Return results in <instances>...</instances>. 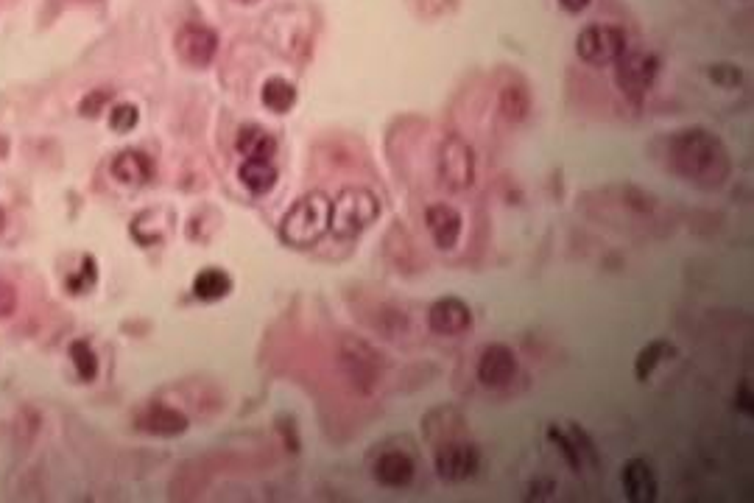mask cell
<instances>
[{
	"label": "cell",
	"instance_id": "6da1fadb",
	"mask_svg": "<svg viewBox=\"0 0 754 503\" xmlns=\"http://www.w3.org/2000/svg\"><path fill=\"white\" fill-rule=\"evenodd\" d=\"M668 151H671V165L676 174L707 191L721 188L732 174L727 146L721 143V137H715L701 126L676 132Z\"/></svg>",
	"mask_w": 754,
	"mask_h": 503
},
{
	"label": "cell",
	"instance_id": "7a4b0ae2",
	"mask_svg": "<svg viewBox=\"0 0 754 503\" xmlns=\"http://www.w3.org/2000/svg\"><path fill=\"white\" fill-rule=\"evenodd\" d=\"M330 199L322 191H313L308 196H302L288 213H285L283 224H280V238L283 244L297 246V249H308L322 241L324 235L330 232Z\"/></svg>",
	"mask_w": 754,
	"mask_h": 503
},
{
	"label": "cell",
	"instance_id": "3957f363",
	"mask_svg": "<svg viewBox=\"0 0 754 503\" xmlns=\"http://www.w3.org/2000/svg\"><path fill=\"white\" fill-rule=\"evenodd\" d=\"M338 369L352 392L358 395H372L377 383L383 381L386 372V358L377 353L366 339L344 333L338 339Z\"/></svg>",
	"mask_w": 754,
	"mask_h": 503
},
{
	"label": "cell",
	"instance_id": "277c9868",
	"mask_svg": "<svg viewBox=\"0 0 754 503\" xmlns=\"http://www.w3.org/2000/svg\"><path fill=\"white\" fill-rule=\"evenodd\" d=\"M380 210V199L369 188H344L330 204V232L341 241L358 238L380 218Z\"/></svg>",
	"mask_w": 754,
	"mask_h": 503
},
{
	"label": "cell",
	"instance_id": "5b68a950",
	"mask_svg": "<svg viewBox=\"0 0 754 503\" xmlns=\"http://www.w3.org/2000/svg\"><path fill=\"white\" fill-rule=\"evenodd\" d=\"M626 51H629V40H626V31L618 26L595 23V26L581 28V34L576 37V54L593 68L615 65Z\"/></svg>",
	"mask_w": 754,
	"mask_h": 503
},
{
	"label": "cell",
	"instance_id": "8992f818",
	"mask_svg": "<svg viewBox=\"0 0 754 503\" xmlns=\"http://www.w3.org/2000/svg\"><path fill=\"white\" fill-rule=\"evenodd\" d=\"M657 73H660V59L648 51H626L615 62V82H618L620 93L634 104H640L648 96Z\"/></svg>",
	"mask_w": 754,
	"mask_h": 503
},
{
	"label": "cell",
	"instance_id": "52a82bcc",
	"mask_svg": "<svg viewBox=\"0 0 754 503\" xmlns=\"http://www.w3.org/2000/svg\"><path fill=\"white\" fill-rule=\"evenodd\" d=\"M439 179L450 191H467L475 182V151L461 135H447L439 146Z\"/></svg>",
	"mask_w": 754,
	"mask_h": 503
},
{
	"label": "cell",
	"instance_id": "ba28073f",
	"mask_svg": "<svg viewBox=\"0 0 754 503\" xmlns=\"http://www.w3.org/2000/svg\"><path fill=\"white\" fill-rule=\"evenodd\" d=\"M481 467V450L472 442H447L436 450V473L445 481H470Z\"/></svg>",
	"mask_w": 754,
	"mask_h": 503
},
{
	"label": "cell",
	"instance_id": "9c48e42d",
	"mask_svg": "<svg viewBox=\"0 0 754 503\" xmlns=\"http://www.w3.org/2000/svg\"><path fill=\"white\" fill-rule=\"evenodd\" d=\"M174 45L182 62H188L190 68H204V65H210L213 56H216L218 34L213 28L199 26V23H188V26L179 28Z\"/></svg>",
	"mask_w": 754,
	"mask_h": 503
},
{
	"label": "cell",
	"instance_id": "30bf717a",
	"mask_svg": "<svg viewBox=\"0 0 754 503\" xmlns=\"http://www.w3.org/2000/svg\"><path fill=\"white\" fill-rule=\"evenodd\" d=\"M517 375V355L509 344H486L478 355V381L484 386H506Z\"/></svg>",
	"mask_w": 754,
	"mask_h": 503
},
{
	"label": "cell",
	"instance_id": "8fae6325",
	"mask_svg": "<svg viewBox=\"0 0 754 503\" xmlns=\"http://www.w3.org/2000/svg\"><path fill=\"white\" fill-rule=\"evenodd\" d=\"M428 327L436 336H464L472 327L470 305L458 297H442L428 311Z\"/></svg>",
	"mask_w": 754,
	"mask_h": 503
},
{
	"label": "cell",
	"instance_id": "7c38bea8",
	"mask_svg": "<svg viewBox=\"0 0 754 503\" xmlns=\"http://www.w3.org/2000/svg\"><path fill=\"white\" fill-rule=\"evenodd\" d=\"M425 224H428V232H431L433 244L439 249H456L458 241H461V232H464V218L458 213L453 204L447 202H433L428 210H425Z\"/></svg>",
	"mask_w": 754,
	"mask_h": 503
},
{
	"label": "cell",
	"instance_id": "4fadbf2b",
	"mask_svg": "<svg viewBox=\"0 0 754 503\" xmlns=\"http://www.w3.org/2000/svg\"><path fill=\"white\" fill-rule=\"evenodd\" d=\"M188 417L179 408L165 406V403H151L137 414V428L151 436H179L188 431Z\"/></svg>",
	"mask_w": 754,
	"mask_h": 503
},
{
	"label": "cell",
	"instance_id": "5bb4252c",
	"mask_svg": "<svg viewBox=\"0 0 754 503\" xmlns=\"http://www.w3.org/2000/svg\"><path fill=\"white\" fill-rule=\"evenodd\" d=\"M417 476V467L411 462V456L403 450H389L380 453L375 462V478L380 487L386 490H405L411 487V481Z\"/></svg>",
	"mask_w": 754,
	"mask_h": 503
},
{
	"label": "cell",
	"instance_id": "9a60e30c",
	"mask_svg": "<svg viewBox=\"0 0 754 503\" xmlns=\"http://www.w3.org/2000/svg\"><path fill=\"white\" fill-rule=\"evenodd\" d=\"M623 492L632 503L657 501V476L646 459H632L623 467Z\"/></svg>",
	"mask_w": 754,
	"mask_h": 503
},
{
	"label": "cell",
	"instance_id": "2e32d148",
	"mask_svg": "<svg viewBox=\"0 0 754 503\" xmlns=\"http://www.w3.org/2000/svg\"><path fill=\"white\" fill-rule=\"evenodd\" d=\"M112 177L118 179L121 185H129V188H140L146 185L151 177H154V163H151L149 154L135 149L121 151L115 160H112Z\"/></svg>",
	"mask_w": 754,
	"mask_h": 503
},
{
	"label": "cell",
	"instance_id": "e0dca14e",
	"mask_svg": "<svg viewBox=\"0 0 754 503\" xmlns=\"http://www.w3.org/2000/svg\"><path fill=\"white\" fill-rule=\"evenodd\" d=\"M235 149L243 160H271L277 154V140L271 132H266L263 126H241L235 135Z\"/></svg>",
	"mask_w": 754,
	"mask_h": 503
},
{
	"label": "cell",
	"instance_id": "ac0fdd59",
	"mask_svg": "<svg viewBox=\"0 0 754 503\" xmlns=\"http://www.w3.org/2000/svg\"><path fill=\"white\" fill-rule=\"evenodd\" d=\"M676 355V347L671 344V341H665V339H657V341H651V344H646L640 353H637V358H634V378L640 383H646L654 372H657V367L660 364H665V361H671Z\"/></svg>",
	"mask_w": 754,
	"mask_h": 503
},
{
	"label": "cell",
	"instance_id": "d6986e66",
	"mask_svg": "<svg viewBox=\"0 0 754 503\" xmlns=\"http://www.w3.org/2000/svg\"><path fill=\"white\" fill-rule=\"evenodd\" d=\"M229 291H232V277L224 269L210 266V269H204V272L193 277V297L196 300L218 302L224 300Z\"/></svg>",
	"mask_w": 754,
	"mask_h": 503
},
{
	"label": "cell",
	"instance_id": "ffe728a7",
	"mask_svg": "<svg viewBox=\"0 0 754 503\" xmlns=\"http://www.w3.org/2000/svg\"><path fill=\"white\" fill-rule=\"evenodd\" d=\"M243 188L252 191L255 196H263V193L274 191L277 185V168L271 165V160H246L238 171Z\"/></svg>",
	"mask_w": 754,
	"mask_h": 503
},
{
	"label": "cell",
	"instance_id": "44dd1931",
	"mask_svg": "<svg viewBox=\"0 0 754 503\" xmlns=\"http://www.w3.org/2000/svg\"><path fill=\"white\" fill-rule=\"evenodd\" d=\"M500 115L509 123H523L531 112V93L523 84H506L498 98Z\"/></svg>",
	"mask_w": 754,
	"mask_h": 503
},
{
	"label": "cell",
	"instance_id": "7402d4cb",
	"mask_svg": "<svg viewBox=\"0 0 754 503\" xmlns=\"http://www.w3.org/2000/svg\"><path fill=\"white\" fill-rule=\"evenodd\" d=\"M260 98H263V104H266L271 112L285 115V112H291L294 104H297V87L288 82V79H283V76H271L269 82L263 84Z\"/></svg>",
	"mask_w": 754,
	"mask_h": 503
},
{
	"label": "cell",
	"instance_id": "603a6c76",
	"mask_svg": "<svg viewBox=\"0 0 754 503\" xmlns=\"http://www.w3.org/2000/svg\"><path fill=\"white\" fill-rule=\"evenodd\" d=\"M70 361H73L76 375H79L81 381H95V375H98V358H95L90 341H73V344H70Z\"/></svg>",
	"mask_w": 754,
	"mask_h": 503
},
{
	"label": "cell",
	"instance_id": "cb8c5ba5",
	"mask_svg": "<svg viewBox=\"0 0 754 503\" xmlns=\"http://www.w3.org/2000/svg\"><path fill=\"white\" fill-rule=\"evenodd\" d=\"M548 439H551L556 450H562V456L567 459V464L573 467V470H581V464H584V456H581L579 445H576V439L570 431H559V425H551L548 428Z\"/></svg>",
	"mask_w": 754,
	"mask_h": 503
},
{
	"label": "cell",
	"instance_id": "d4e9b609",
	"mask_svg": "<svg viewBox=\"0 0 754 503\" xmlns=\"http://www.w3.org/2000/svg\"><path fill=\"white\" fill-rule=\"evenodd\" d=\"M137 123H140V109L135 104H118V107H112V112H109V126L115 132H121V135L132 132Z\"/></svg>",
	"mask_w": 754,
	"mask_h": 503
},
{
	"label": "cell",
	"instance_id": "484cf974",
	"mask_svg": "<svg viewBox=\"0 0 754 503\" xmlns=\"http://www.w3.org/2000/svg\"><path fill=\"white\" fill-rule=\"evenodd\" d=\"M95 277H98V272H95V260L84 258L81 260V272L68 277V288L73 294H84V291H90V288L95 286Z\"/></svg>",
	"mask_w": 754,
	"mask_h": 503
},
{
	"label": "cell",
	"instance_id": "4316f807",
	"mask_svg": "<svg viewBox=\"0 0 754 503\" xmlns=\"http://www.w3.org/2000/svg\"><path fill=\"white\" fill-rule=\"evenodd\" d=\"M710 79H713L715 84L732 90V87H738V84L743 82V70L738 68V65H713V68H710Z\"/></svg>",
	"mask_w": 754,
	"mask_h": 503
},
{
	"label": "cell",
	"instance_id": "83f0119b",
	"mask_svg": "<svg viewBox=\"0 0 754 503\" xmlns=\"http://www.w3.org/2000/svg\"><path fill=\"white\" fill-rule=\"evenodd\" d=\"M109 98H112L109 90H95V93H90V96L81 101V107H79L81 115H84V118H95L98 112H104V107L109 104Z\"/></svg>",
	"mask_w": 754,
	"mask_h": 503
},
{
	"label": "cell",
	"instance_id": "f1b7e54d",
	"mask_svg": "<svg viewBox=\"0 0 754 503\" xmlns=\"http://www.w3.org/2000/svg\"><path fill=\"white\" fill-rule=\"evenodd\" d=\"M17 311V291L6 280H0V319H9Z\"/></svg>",
	"mask_w": 754,
	"mask_h": 503
},
{
	"label": "cell",
	"instance_id": "f546056e",
	"mask_svg": "<svg viewBox=\"0 0 754 503\" xmlns=\"http://www.w3.org/2000/svg\"><path fill=\"white\" fill-rule=\"evenodd\" d=\"M735 400H738V408H741L743 414H749V417H752V414H754L752 383H749V381H743L741 386H738V397H735Z\"/></svg>",
	"mask_w": 754,
	"mask_h": 503
},
{
	"label": "cell",
	"instance_id": "4dcf8cb0",
	"mask_svg": "<svg viewBox=\"0 0 754 503\" xmlns=\"http://www.w3.org/2000/svg\"><path fill=\"white\" fill-rule=\"evenodd\" d=\"M559 3H562V9L570 14H581L590 6V0H559Z\"/></svg>",
	"mask_w": 754,
	"mask_h": 503
},
{
	"label": "cell",
	"instance_id": "1f68e13d",
	"mask_svg": "<svg viewBox=\"0 0 754 503\" xmlns=\"http://www.w3.org/2000/svg\"><path fill=\"white\" fill-rule=\"evenodd\" d=\"M235 3H241V6H252V3H260V0H235Z\"/></svg>",
	"mask_w": 754,
	"mask_h": 503
},
{
	"label": "cell",
	"instance_id": "d6a6232c",
	"mask_svg": "<svg viewBox=\"0 0 754 503\" xmlns=\"http://www.w3.org/2000/svg\"><path fill=\"white\" fill-rule=\"evenodd\" d=\"M3 221H6V216H3V210H0V232H3Z\"/></svg>",
	"mask_w": 754,
	"mask_h": 503
}]
</instances>
